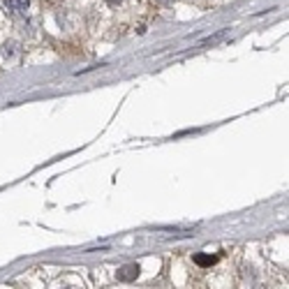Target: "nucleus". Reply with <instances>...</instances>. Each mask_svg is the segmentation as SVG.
Segmentation results:
<instances>
[{
	"label": "nucleus",
	"mask_w": 289,
	"mask_h": 289,
	"mask_svg": "<svg viewBox=\"0 0 289 289\" xmlns=\"http://www.w3.org/2000/svg\"><path fill=\"white\" fill-rule=\"evenodd\" d=\"M137 275H139V266L137 264H127V266H123L121 271L116 273V277L123 280V282H130V280H134Z\"/></svg>",
	"instance_id": "obj_1"
},
{
	"label": "nucleus",
	"mask_w": 289,
	"mask_h": 289,
	"mask_svg": "<svg viewBox=\"0 0 289 289\" xmlns=\"http://www.w3.org/2000/svg\"><path fill=\"white\" fill-rule=\"evenodd\" d=\"M3 54H5V58H12V56H14V44H12V42L5 44V49H3Z\"/></svg>",
	"instance_id": "obj_4"
},
{
	"label": "nucleus",
	"mask_w": 289,
	"mask_h": 289,
	"mask_svg": "<svg viewBox=\"0 0 289 289\" xmlns=\"http://www.w3.org/2000/svg\"><path fill=\"white\" fill-rule=\"evenodd\" d=\"M194 264L204 266V268H206V266L217 264V257H215V254H201V252H199V254H194Z\"/></svg>",
	"instance_id": "obj_2"
},
{
	"label": "nucleus",
	"mask_w": 289,
	"mask_h": 289,
	"mask_svg": "<svg viewBox=\"0 0 289 289\" xmlns=\"http://www.w3.org/2000/svg\"><path fill=\"white\" fill-rule=\"evenodd\" d=\"M109 3H111V5H116V3H121V0H109Z\"/></svg>",
	"instance_id": "obj_5"
},
{
	"label": "nucleus",
	"mask_w": 289,
	"mask_h": 289,
	"mask_svg": "<svg viewBox=\"0 0 289 289\" xmlns=\"http://www.w3.org/2000/svg\"><path fill=\"white\" fill-rule=\"evenodd\" d=\"M10 12H26L28 10V0H5Z\"/></svg>",
	"instance_id": "obj_3"
},
{
	"label": "nucleus",
	"mask_w": 289,
	"mask_h": 289,
	"mask_svg": "<svg viewBox=\"0 0 289 289\" xmlns=\"http://www.w3.org/2000/svg\"><path fill=\"white\" fill-rule=\"evenodd\" d=\"M160 3H171V0H160Z\"/></svg>",
	"instance_id": "obj_6"
}]
</instances>
